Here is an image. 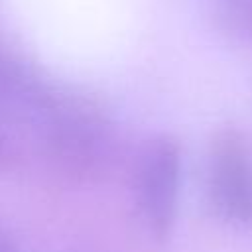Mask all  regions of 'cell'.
Masks as SVG:
<instances>
[{"mask_svg":"<svg viewBox=\"0 0 252 252\" xmlns=\"http://www.w3.org/2000/svg\"><path fill=\"white\" fill-rule=\"evenodd\" d=\"M0 252H18L16 244L12 242V238L4 230H0Z\"/></svg>","mask_w":252,"mask_h":252,"instance_id":"8992f818","label":"cell"},{"mask_svg":"<svg viewBox=\"0 0 252 252\" xmlns=\"http://www.w3.org/2000/svg\"><path fill=\"white\" fill-rule=\"evenodd\" d=\"M181 181V154L171 138H156L150 142L136 167L134 191L136 205L146 228L154 238L169 236L179 199Z\"/></svg>","mask_w":252,"mask_h":252,"instance_id":"7a4b0ae2","label":"cell"},{"mask_svg":"<svg viewBox=\"0 0 252 252\" xmlns=\"http://www.w3.org/2000/svg\"><path fill=\"white\" fill-rule=\"evenodd\" d=\"M79 102L57 93L30 65L0 49V128L30 130L43 150L77 110Z\"/></svg>","mask_w":252,"mask_h":252,"instance_id":"6da1fadb","label":"cell"},{"mask_svg":"<svg viewBox=\"0 0 252 252\" xmlns=\"http://www.w3.org/2000/svg\"><path fill=\"white\" fill-rule=\"evenodd\" d=\"M220 14L228 28L252 35V0H220Z\"/></svg>","mask_w":252,"mask_h":252,"instance_id":"277c9868","label":"cell"},{"mask_svg":"<svg viewBox=\"0 0 252 252\" xmlns=\"http://www.w3.org/2000/svg\"><path fill=\"white\" fill-rule=\"evenodd\" d=\"M207 195L219 219L252 228V156L238 130H222L213 142Z\"/></svg>","mask_w":252,"mask_h":252,"instance_id":"3957f363","label":"cell"},{"mask_svg":"<svg viewBox=\"0 0 252 252\" xmlns=\"http://www.w3.org/2000/svg\"><path fill=\"white\" fill-rule=\"evenodd\" d=\"M12 158V144L6 136V132L0 128V167Z\"/></svg>","mask_w":252,"mask_h":252,"instance_id":"5b68a950","label":"cell"}]
</instances>
